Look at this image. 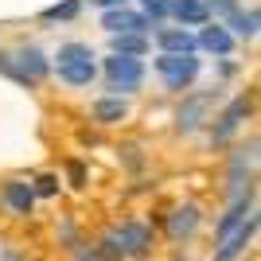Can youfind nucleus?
I'll list each match as a JSON object with an SVG mask.
<instances>
[{"mask_svg":"<svg viewBox=\"0 0 261 261\" xmlns=\"http://www.w3.org/2000/svg\"><path fill=\"white\" fill-rule=\"evenodd\" d=\"M0 207L8 211L12 218H32L35 215V191H32V184L28 179H4L0 184Z\"/></svg>","mask_w":261,"mask_h":261,"instance_id":"6","label":"nucleus"},{"mask_svg":"<svg viewBox=\"0 0 261 261\" xmlns=\"http://www.w3.org/2000/svg\"><path fill=\"white\" fill-rule=\"evenodd\" d=\"M156 43H160V51H172V55H187L195 51V35L187 32V28H160L156 32Z\"/></svg>","mask_w":261,"mask_h":261,"instance_id":"13","label":"nucleus"},{"mask_svg":"<svg viewBox=\"0 0 261 261\" xmlns=\"http://www.w3.org/2000/svg\"><path fill=\"white\" fill-rule=\"evenodd\" d=\"M246 117H250V98H234L222 113H218V125L211 129V144H215V148H226Z\"/></svg>","mask_w":261,"mask_h":261,"instance_id":"7","label":"nucleus"},{"mask_svg":"<svg viewBox=\"0 0 261 261\" xmlns=\"http://www.w3.org/2000/svg\"><path fill=\"white\" fill-rule=\"evenodd\" d=\"M106 82H109V90H117V94H133V90H141V82H144V63L133 59V55H109L106 59Z\"/></svg>","mask_w":261,"mask_h":261,"instance_id":"4","label":"nucleus"},{"mask_svg":"<svg viewBox=\"0 0 261 261\" xmlns=\"http://www.w3.org/2000/svg\"><path fill=\"white\" fill-rule=\"evenodd\" d=\"M199 226H203V211H199L195 203L175 207L172 215H168V222H164V230H168V238H172L175 246H187V242L199 234Z\"/></svg>","mask_w":261,"mask_h":261,"instance_id":"8","label":"nucleus"},{"mask_svg":"<svg viewBox=\"0 0 261 261\" xmlns=\"http://www.w3.org/2000/svg\"><path fill=\"white\" fill-rule=\"evenodd\" d=\"M74 261H101V257L94 253V246H78V250H74Z\"/></svg>","mask_w":261,"mask_h":261,"instance_id":"25","label":"nucleus"},{"mask_svg":"<svg viewBox=\"0 0 261 261\" xmlns=\"http://www.w3.org/2000/svg\"><path fill=\"white\" fill-rule=\"evenodd\" d=\"M226 32H238V35H246V39H253L257 35V8H250V12H238V16H230L226 23H222Z\"/></svg>","mask_w":261,"mask_h":261,"instance_id":"17","label":"nucleus"},{"mask_svg":"<svg viewBox=\"0 0 261 261\" xmlns=\"http://www.w3.org/2000/svg\"><path fill=\"white\" fill-rule=\"evenodd\" d=\"M144 4V16H148V20H164V16H168V4H172V0H141Z\"/></svg>","mask_w":261,"mask_h":261,"instance_id":"23","label":"nucleus"},{"mask_svg":"<svg viewBox=\"0 0 261 261\" xmlns=\"http://www.w3.org/2000/svg\"><path fill=\"white\" fill-rule=\"evenodd\" d=\"M16 66H20V70H23V78H28V82H39V78H43L47 70H51L39 47H23V51L16 55Z\"/></svg>","mask_w":261,"mask_h":261,"instance_id":"14","label":"nucleus"},{"mask_svg":"<svg viewBox=\"0 0 261 261\" xmlns=\"http://www.w3.org/2000/svg\"><path fill=\"white\" fill-rule=\"evenodd\" d=\"M238 0H207V16H218V20H230V16H238Z\"/></svg>","mask_w":261,"mask_h":261,"instance_id":"21","label":"nucleus"},{"mask_svg":"<svg viewBox=\"0 0 261 261\" xmlns=\"http://www.w3.org/2000/svg\"><path fill=\"white\" fill-rule=\"evenodd\" d=\"M125 164H129V168H133V172H137V168H141V148H125Z\"/></svg>","mask_w":261,"mask_h":261,"instance_id":"26","label":"nucleus"},{"mask_svg":"<svg viewBox=\"0 0 261 261\" xmlns=\"http://www.w3.org/2000/svg\"><path fill=\"white\" fill-rule=\"evenodd\" d=\"M78 12H82V4H78V0H63V4H55V8L43 12V20H74Z\"/></svg>","mask_w":261,"mask_h":261,"instance_id":"20","label":"nucleus"},{"mask_svg":"<svg viewBox=\"0 0 261 261\" xmlns=\"http://www.w3.org/2000/svg\"><path fill=\"white\" fill-rule=\"evenodd\" d=\"M113 234H117L125 257H133V261H148V257H152L156 234H152V226H148V222H141V218H125Z\"/></svg>","mask_w":261,"mask_h":261,"instance_id":"3","label":"nucleus"},{"mask_svg":"<svg viewBox=\"0 0 261 261\" xmlns=\"http://www.w3.org/2000/svg\"><path fill=\"white\" fill-rule=\"evenodd\" d=\"M148 51V39L141 32H117L113 35V55H133V59H141Z\"/></svg>","mask_w":261,"mask_h":261,"instance_id":"16","label":"nucleus"},{"mask_svg":"<svg viewBox=\"0 0 261 261\" xmlns=\"http://www.w3.org/2000/svg\"><path fill=\"white\" fill-rule=\"evenodd\" d=\"M0 74L12 78V82H20V86H32V82L23 78V70L16 66V59H12V55H4V51H0Z\"/></svg>","mask_w":261,"mask_h":261,"instance_id":"22","label":"nucleus"},{"mask_svg":"<svg viewBox=\"0 0 261 261\" xmlns=\"http://www.w3.org/2000/svg\"><path fill=\"white\" fill-rule=\"evenodd\" d=\"M66 175H70V187H78V191L86 187V168H82L78 160H70V164H66Z\"/></svg>","mask_w":261,"mask_h":261,"instance_id":"24","label":"nucleus"},{"mask_svg":"<svg viewBox=\"0 0 261 261\" xmlns=\"http://www.w3.org/2000/svg\"><path fill=\"white\" fill-rule=\"evenodd\" d=\"M55 70L66 86H90L98 66H94V51L86 43H63L59 55H55Z\"/></svg>","mask_w":261,"mask_h":261,"instance_id":"1","label":"nucleus"},{"mask_svg":"<svg viewBox=\"0 0 261 261\" xmlns=\"http://www.w3.org/2000/svg\"><path fill=\"white\" fill-rule=\"evenodd\" d=\"M101 28H106L109 35H117V32H148V28H156L144 12H133V8H125V4H117V8H106L101 12Z\"/></svg>","mask_w":261,"mask_h":261,"instance_id":"9","label":"nucleus"},{"mask_svg":"<svg viewBox=\"0 0 261 261\" xmlns=\"http://www.w3.org/2000/svg\"><path fill=\"white\" fill-rule=\"evenodd\" d=\"M168 16H175L184 28H203V23L211 20L203 0H172V4H168Z\"/></svg>","mask_w":261,"mask_h":261,"instance_id":"12","label":"nucleus"},{"mask_svg":"<svg viewBox=\"0 0 261 261\" xmlns=\"http://www.w3.org/2000/svg\"><path fill=\"white\" fill-rule=\"evenodd\" d=\"M195 43L203 47V51L218 55V59H226V55L234 51V32H226L222 23H207V28L195 35Z\"/></svg>","mask_w":261,"mask_h":261,"instance_id":"11","label":"nucleus"},{"mask_svg":"<svg viewBox=\"0 0 261 261\" xmlns=\"http://www.w3.org/2000/svg\"><path fill=\"white\" fill-rule=\"evenodd\" d=\"M94 253H98L101 261H125V250H121V242H117V234H113V230H109L106 238L94 246Z\"/></svg>","mask_w":261,"mask_h":261,"instance_id":"18","label":"nucleus"},{"mask_svg":"<svg viewBox=\"0 0 261 261\" xmlns=\"http://www.w3.org/2000/svg\"><path fill=\"white\" fill-rule=\"evenodd\" d=\"M253 238H257V211H250V215L242 218L238 226L230 230L226 238L218 242V250H215V261H238L242 253L253 246Z\"/></svg>","mask_w":261,"mask_h":261,"instance_id":"5","label":"nucleus"},{"mask_svg":"<svg viewBox=\"0 0 261 261\" xmlns=\"http://www.w3.org/2000/svg\"><path fill=\"white\" fill-rule=\"evenodd\" d=\"M207 109H211V94H191V98L179 106L175 113V129L179 133H195L203 121H207Z\"/></svg>","mask_w":261,"mask_h":261,"instance_id":"10","label":"nucleus"},{"mask_svg":"<svg viewBox=\"0 0 261 261\" xmlns=\"http://www.w3.org/2000/svg\"><path fill=\"white\" fill-rule=\"evenodd\" d=\"M94 4H101V8H117V4H125V0H94Z\"/></svg>","mask_w":261,"mask_h":261,"instance_id":"27","label":"nucleus"},{"mask_svg":"<svg viewBox=\"0 0 261 261\" xmlns=\"http://www.w3.org/2000/svg\"><path fill=\"white\" fill-rule=\"evenodd\" d=\"M129 117V106L121 98H98L94 101V121L98 125H117V121H125Z\"/></svg>","mask_w":261,"mask_h":261,"instance_id":"15","label":"nucleus"},{"mask_svg":"<svg viewBox=\"0 0 261 261\" xmlns=\"http://www.w3.org/2000/svg\"><path fill=\"white\" fill-rule=\"evenodd\" d=\"M199 70H203V63L195 59V51H187V55L160 51V59H156V74L164 78L168 90H187L199 78Z\"/></svg>","mask_w":261,"mask_h":261,"instance_id":"2","label":"nucleus"},{"mask_svg":"<svg viewBox=\"0 0 261 261\" xmlns=\"http://www.w3.org/2000/svg\"><path fill=\"white\" fill-rule=\"evenodd\" d=\"M32 191H35V199H55V195H59V175H51V172L35 175V179H32Z\"/></svg>","mask_w":261,"mask_h":261,"instance_id":"19","label":"nucleus"}]
</instances>
